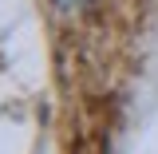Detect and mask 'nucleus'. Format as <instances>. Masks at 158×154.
<instances>
[{"label": "nucleus", "mask_w": 158, "mask_h": 154, "mask_svg": "<svg viewBox=\"0 0 158 154\" xmlns=\"http://www.w3.org/2000/svg\"><path fill=\"white\" fill-rule=\"evenodd\" d=\"M59 8H67V12H71V8H83V4H87V0H56Z\"/></svg>", "instance_id": "nucleus-1"}]
</instances>
